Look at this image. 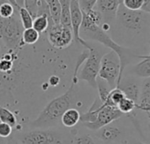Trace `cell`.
<instances>
[{
  "instance_id": "obj_27",
  "label": "cell",
  "mask_w": 150,
  "mask_h": 144,
  "mask_svg": "<svg viewBox=\"0 0 150 144\" xmlns=\"http://www.w3.org/2000/svg\"><path fill=\"white\" fill-rule=\"evenodd\" d=\"M79 6L83 13H88L96 7L97 0H78Z\"/></svg>"
},
{
  "instance_id": "obj_14",
  "label": "cell",
  "mask_w": 150,
  "mask_h": 144,
  "mask_svg": "<svg viewBox=\"0 0 150 144\" xmlns=\"http://www.w3.org/2000/svg\"><path fill=\"white\" fill-rule=\"evenodd\" d=\"M150 108V77L145 78L141 82L139 100L137 106L138 111H145Z\"/></svg>"
},
{
  "instance_id": "obj_26",
  "label": "cell",
  "mask_w": 150,
  "mask_h": 144,
  "mask_svg": "<svg viewBox=\"0 0 150 144\" xmlns=\"http://www.w3.org/2000/svg\"><path fill=\"white\" fill-rule=\"evenodd\" d=\"M143 0H122L123 6L131 11H139L141 10L143 6Z\"/></svg>"
},
{
  "instance_id": "obj_32",
  "label": "cell",
  "mask_w": 150,
  "mask_h": 144,
  "mask_svg": "<svg viewBox=\"0 0 150 144\" xmlns=\"http://www.w3.org/2000/svg\"><path fill=\"white\" fill-rule=\"evenodd\" d=\"M6 144H21L18 140L15 137H9L7 139V143Z\"/></svg>"
},
{
  "instance_id": "obj_22",
  "label": "cell",
  "mask_w": 150,
  "mask_h": 144,
  "mask_svg": "<svg viewBox=\"0 0 150 144\" xmlns=\"http://www.w3.org/2000/svg\"><path fill=\"white\" fill-rule=\"evenodd\" d=\"M96 89H98V95H99V99L101 100V102L103 104H105L106 101H107V98L109 96V94L111 90L110 87L108 85V83L98 78L97 77V80H96Z\"/></svg>"
},
{
  "instance_id": "obj_29",
  "label": "cell",
  "mask_w": 150,
  "mask_h": 144,
  "mask_svg": "<svg viewBox=\"0 0 150 144\" xmlns=\"http://www.w3.org/2000/svg\"><path fill=\"white\" fill-rule=\"evenodd\" d=\"M37 3L38 0H24V7L31 13L34 18L36 15Z\"/></svg>"
},
{
  "instance_id": "obj_34",
  "label": "cell",
  "mask_w": 150,
  "mask_h": 144,
  "mask_svg": "<svg viewBox=\"0 0 150 144\" xmlns=\"http://www.w3.org/2000/svg\"><path fill=\"white\" fill-rule=\"evenodd\" d=\"M144 112H145V113L146 114V116H147V119H148V128H149V130H150V108L147 109L146 111H145Z\"/></svg>"
},
{
  "instance_id": "obj_12",
  "label": "cell",
  "mask_w": 150,
  "mask_h": 144,
  "mask_svg": "<svg viewBox=\"0 0 150 144\" xmlns=\"http://www.w3.org/2000/svg\"><path fill=\"white\" fill-rule=\"evenodd\" d=\"M121 2L122 0H97L95 9L101 13L103 22L110 24L112 28Z\"/></svg>"
},
{
  "instance_id": "obj_15",
  "label": "cell",
  "mask_w": 150,
  "mask_h": 144,
  "mask_svg": "<svg viewBox=\"0 0 150 144\" xmlns=\"http://www.w3.org/2000/svg\"><path fill=\"white\" fill-rule=\"evenodd\" d=\"M79 122H81V113L75 108H69L66 110L60 119V123L67 128H73Z\"/></svg>"
},
{
  "instance_id": "obj_2",
  "label": "cell",
  "mask_w": 150,
  "mask_h": 144,
  "mask_svg": "<svg viewBox=\"0 0 150 144\" xmlns=\"http://www.w3.org/2000/svg\"><path fill=\"white\" fill-rule=\"evenodd\" d=\"M102 23L103 17L101 13L95 8L88 13H83V20L80 29V36L87 42L99 43L106 48L114 50L117 54L120 60V82L127 65H130L133 60L139 59V55L136 54L129 48L123 47L116 43L112 40L109 33L104 32L101 28Z\"/></svg>"
},
{
  "instance_id": "obj_35",
  "label": "cell",
  "mask_w": 150,
  "mask_h": 144,
  "mask_svg": "<svg viewBox=\"0 0 150 144\" xmlns=\"http://www.w3.org/2000/svg\"><path fill=\"white\" fill-rule=\"evenodd\" d=\"M128 144H147V143H144V142H141L139 140H132Z\"/></svg>"
},
{
  "instance_id": "obj_25",
  "label": "cell",
  "mask_w": 150,
  "mask_h": 144,
  "mask_svg": "<svg viewBox=\"0 0 150 144\" xmlns=\"http://www.w3.org/2000/svg\"><path fill=\"white\" fill-rule=\"evenodd\" d=\"M16 13H18V10L9 2H5L0 6V17L5 19L11 18Z\"/></svg>"
},
{
  "instance_id": "obj_37",
  "label": "cell",
  "mask_w": 150,
  "mask_h": 144,
  "mask_svg": "<svg viewBox=\"0 0 150 144\" xmlns=\"http://www.w3.org/2000/svg\"><path fill=\"white\" fill-rule=\"evenodd\" d=\"M6 143H7V139L0 137V144H6Z\"/></svg>"
},
{
  "instance_id": "obj_33",
  "label": "cell",
  "mask_w": 150,
  "mask_h": 144,
  "mask_svg": "<svg viewBox=\"0 0 150 144\" xmlns=\"http://www.w3.org/2000/svg\"><path fill=\"white\" fill-rule=\"evenodd\" d=\"M15 3L19 9L21 7H24V0H15Z\"/></svg>"
},
{
  "instance_id": "obj_36",
  "label": "cell",
  "mask_w": 150,
  "mask_h": 144,
  "mask_svg": "<svg viewBox=\"0 0 150 144\" xmlns=\"http://www.w3.org/2000/svg\"><path fill=\"white\" fill-rule=\"evenodd\" d=\"M7 1H8L9 3H11V4H12V5H13V6H14V7L19 11V8H18L17 5H16V3H15V0H7Z\"/></svg>"
},
{
  "instance_id": "obj_38",
  "label": "cell",
  "mask_w": 150,
  "mask_h": 144,
  "mask_svg": "<svg viewBox=\"0 0 150 144\" xmlns=\"http://www.w3.org/2000/svg\"><path fill=\"white\" fill-rule=\"evenodd\" d=\"M5 2H8V1H7V0H0V6H1V4H3Z\"/></svg>"
},
{
  "instance_id": "obj_24",
  "label": "cell",
  "mask_w": 150,
  "mask_h": 144,
  "mask_svg": "<svg viewBox=\"0 0 150 144\" xmlns=\"http://www.w3.org/2000/svg\"><path fill=\"white\" fill-rule=\"evenodd\" d=\"M18 14L20 17L21 23L24 29L32 28L34 17L31 15V13L25 7H21L18 11Z\"/></svg>"
},
{
  "instance_id": "obj_13",
  "label": "cell",
  "mask_w": 150,
  "mask_h": 144,
  "mask_svg": "<svg viewBox=\"0 0 150 144\" xmlns=\"http://www.w3.org/2000/svg\"><path fill=\"white\" fill-rule=\"evenodd\" d=\"M140 86L141 83L138 81L137 77L123 76L117 87L124 92L125 97L132 100L138 106L140 94Z\"/></svg>"
},
{
  "instance_id": "obj_16",
  "label": "cell",
  "mask_w": 150,
  "mask_h": 144,
  "mask_svg": "<svg viewBox=\"0 0 150 144\" xmlns=\"http://www.w3.org/2000/svg\"><path fill=\"white\" fill-rule=\"evenodd\" d=\"M54 22L50 21L48 17L43 16V15H39L35 16L33 21V26L32 28L35 29L39 34L47 32L49 27L52 26Z\"/></svg>"
},
{
  "instance_id": "obj_6",
  "label": "cell",
  "mask_w": 150,
  "mask_h": 144,
  "mask_svg": "<svg viewBox=\"0 0 150 144\" xmlns=\"http://www.w3.org/2000/svg\"><path fill=\"white\" fill-rule=\"evenodd\" d=\"M21 144H64L65 136L58 130L50 128H35L21 133L16 138Z\"/></svg>"
},
{
  "instance_id": "obj_7",
  "label": "cell",
  "mask_w": 150,
  "mask_h": 144,
  "mask_svg": "<svg viewBox=\"0 0 150 144\" xmlns=\"http://www.w3.org/2000/svg\"><path fill=\"white\" fill-rule=\"evenodd\" d=\"M88 55L85 61L83 62V66L78 74V81H84L88 82L92 88L96 89V80L98 77V73L100 69L101 59L103 54L99 49L89 43Z\"/></svg>"
},
{
  "instance_id": "obj_10",
  "label": "cell",
  "mask_w": 150,
  "mask_h": 144,
  "mask_svg": "<svg viewBox=\"0 0 150 144\" xmlns=\"http://www.w3.org/2000/svg\"><path fill=\"white\" fill-rule=\"evenodd\" d=\"M48 40L56 49H65L73 40L71 28L61 24H53L47 30Z\"/></svg>"
},
{
  "instance_id": "obj_31",
  "label": "cell",
  "mask_w": 150,
  "mask_h": 144,
  "mask_svg": "<svg viewBox=\"0 0 150 144\" xmlns=\"http://www.w3.org/2000/svg\"><path fill=\"white\" fill-rule=\"evenodd\" d=\"M58 83H59V78H58L57 76L53 75V76H51V77L50 78V84L51 86L55 87V86H57Z\"/></svg>"
},
{
  "instance_id": "obj_1",
  "label": "cell",
  "mask_w": 150,
  "mask_h": 144,
  "mask_svg": "<svg viewBox=\"0 0 150 144\" xmlns=\"http://www.w3.org/2000/svg\"><path fill=\"white\" fill-rule=\"evenodd\" d=\"M110 32L112 34L110 37L117 44L119 42L131 45L139 44L146 41L148 43L150 39V13L141 10H128L121 2Z\"/></svg>"
},
{
  "instance_id": "obj_5",
  "label": "cell",
  "mask_w": 150,
  "mask_h": 144,
  "mask_svg": "<svg viewBox=\"0 0 150 144\" xmlns=\"http://www.w3.org/2000/svg\"><path fill=\"white\" fill-rule=\"evenodd\" d=\"M23 30L18 13L7 19L0 17V40L10 50L23 46L21 43Z\"/></svg>"
},
{
  "instance_id": "obj_9",
  "label": "cell",
  "mask_w": 150,
  "mask_h": 144,
  "mask_svg": "<svg viewBox=\"0 0 150 144\" xmlns=\"http://www.w3.org/2000/svg\"><path fill=\"white\" fill-rule=\"evenodd\" d=\"M126 127L120 122V118L95 132L94 135L103 144H128Z\"/></svg>"
},
{
  "instance_id": "obj_28",
  "label": "cell",
  "mask_w": 150,
  "mask_h": 144,
  "mask_svg": "<svg viewBox=\"0 0 150 144\" xmlns=\"http://www.w3.org/2000/svg\"><path fill=\"white\" fill-rule=\"evenodd\" d=\"M12 133H13V127L10 125L4 122H0V137L8 139L9 137H11Z\"/></svg>"
},
{
  "instance_id": "obj_4",
  "label": "cell",
  "mask_w": 150,
  "mask_h": 144,
  "mask_svg": "<svg viewBox=\"0 0 150 144\" xmlns=\"http://www.w3.org/2000/svg\"><path fill=\"white\" fill-rule=\"evenodd\" d=\"M122 116L117 107L103 104L98 97L86 113L81 114V122L86 128L96 132Z\"/></svg>"
},
{
  "instance_id": "obj_11",
  "label": "cell",
  "mask_w": 150,
  "mask_h": 144,
  "mask_svg": "<svg viewBox=\"0 0 150 144\" xmlns=\"http://www.w3.org/2000/svg\"><path fill=\"white\" fill-rule=\"evenodd\" d=\"M83 20V13L79 6L78 0L71 2V28L73 34V40L77 43L83 45L86 49L89 47V42L83 40L80 36V29Z\"/></svg>"
},
{
  "instance_id": "obj_20",
  "label": "cell",
  "mask_w": 150,
  "mask_h": 144,
  "mask_svg": "<svg viewBox=\"0 0 150 144\" xmlns=\"http://www.w3.org/2000/svg\"><path fill=\"white\" fill-rule=\"evenodd\" d=\"M0 122L10 125L12 127L17 126V118L15 114L6 107H0Z\"/></svg>"
},
{
  "instance_id": "obj_21",
  "label": "cell",
  "mask_w": 150,
  "mask_h": 144,
  "mask_svg": "<svg viewBox=\"0 0 150 144\" xmlns=\"http://www.w3.org/2000/svg\"><path fill=\"white\" fill-rule=\"evenodd\" d=\"M125 97L124 92L117 87L112 89L109 94V96L107 98V101L105 104H109V105H111V106H114V107H117V105Z\"/></svg>"
},
{
  "instance_id": "obj_18",
  "label": "cell",
  "mask_w": 150,
  "mask_h": 144,
  "mask_svg": "<svg viewBox=\"0 0 150 144\" xmlns=\"http://www.w3.org/2000/svg\"><path fill=\"white\" fill-rule=\"evenodd\" d=\"M39 37H40V34L33 28L24 29L22 32V36H21V43L22 45L35 44L36 42H38Z\"/></svg>"
},
{
  "instance_id": "obj_19",
  "label": "cell",
  "mask_w": 150,
  "mask_h": 144,
  "mask_svg": "<svg viewBox=\"0 0 150 144\" xmlns=\"http://www.w3.org/2000/svg\"><path fill=\"white\" fill-rule=\"evenodd\" d=\"M117 108L122 114H132V116H135V110H137V104L132 100L125 97L117 105Z\"/></svg>"
},
{
  "instance_id": "obj_3",
  "label": "cell",
  "mask_w": 150,
  "mask_h": 144,
  "mask_svg": "<svg viewBox=\"0 0 150 144\" xmlns=\"http://www.w3.org/2000/svg\"><path fill=\"white\" fill-rule=\"evenodd\" d=\"M85 61V57L81 55L75 65L74 74L71 81V85L68 90L63 95L51 100L45 108L41 111L38 117L31 122V126L34 128H50L57 126L60 123V119L64 112L71 108L75 100V85L77 84L78 72L83 62Z\"/></svg>"
},
{
  "instance_id": "obj_17",
  "label": "cell",
  "mask_w": 150,
  "mask_h": 144,
  "mask_svg": "<svg viewBox=\"0 0 150 144\" xmlns=\"http://www.w3.org/2000/svg\"><path fill=\"white\" fill-rule=\"evenodd\" d=\"M98 141L95 135L88 133H75L71 139V144H98Z\"/></svg>"
},
{
  "instance_id": "obj_30",
  "label": "cell",
  "mask_w": 150,
  "mask_h": 144,
  "mask_svg": "<svg viewBox=\"0 0 150 144\" xmlns=\"http://www.w3.org/2000/svg\"><path fill=\"white\" fill-rule=\"evenodd\" d=\"M143 6L141 8V11L150 13V0H143Z\"/></svg>"
},
{
  "instance_id": "obj_23",
  "label": "cell",
  "mask_w": 150,
  "mask_h": 144,
  "mask_svg": "<svg viewBox=\"0 0 150 144\" xmlns=\"http://www.w3.org/2000/svg\"><path fill=\"white\" fill-rule=\"evenodd\" d=\"M50 7V15L54 24H59L60 22V4L59 0H45Z\"/></svg>"
},
{
  "instance_id": "obj_8",
  "label": "cell",
  "mask_w": 150,
  "mask_h": 144,
  "mask_svg": "<svg viewBox=\"0 0 150 144\" xmlns=\"http://www.w3.org/2000/svg\"><path fill=\"white\" fill-rule=\"evenodd\" d=\"M98 78L105 81L111 89L117 86L120 78V60L114 50H110L102 57Z\"/></svg>"
}]
</instances>
